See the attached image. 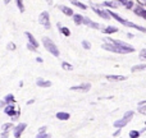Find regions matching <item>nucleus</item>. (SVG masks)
I'll return each instance as SVG.
<instances>
[{"label": "nucleus", "mask_w": 146, "mask_h": 138, "mask_svg": "<svg viewBox=\"0 0 146 138\" xmlns=\"http://www.w3.org/2000/svg\"><path fill=\"white\" fill-rule=\"evenodd\" d=\"M42 42H44V46H45V49L49 51V53H51L54 56H59L58 48H56V45L50 40V38H49V37H44L42 38Z\"/></svg>", "instance_id": "obj_1"}, {"label": "nucleus", "mask_w": 146, "mask_h": 138, "mask_svg": "<svg viewBox=\"0 0 146 138\" xmlns=\"http://www.w3.org/2000/svg\"><path fill=\"white\" fill-rule=\"evenodd\" d=\"M132 116H133V111H127L121 120L114 121V127H117V128H123L124 125H127V124L129 123V120H131Z\"/></svg>", "instance_id": "obj_2"}, {"label": "nucleus", "mask_w": 146, "mask_h": 138, "mask_svg": "<svg viewBox=\"0 0 146 138\" xmlns=\"http://www.w3.org/2000/svg\"><path fill=\"white\" fill-rule=\"evenodd\" d=\"M101 48L104 49V50H108V51H113V53H117V54H127L128 51L127 50H124V49H122V48H119V46H117V45H114V44H110V42H108V44H104Z\"/></svg>", "instance_id": "obj_3"}, {"label": "nucleus", "mask_w": 146, "mask_h": 138, "mask_svg": "<svg viewBox=\"0 0 146 138\" xmlns=\"http://www.w3.org/2000/svg\"><path fill=\"white\" fill-rule=\"evenodd\" d=\"M106 41H108V42H110V44H114V45L119 46V48H122V49H124V50H127L128 53H133V51H135V49L132 48L131 45H128V44L123 42V41H119V40H111V38H106Z\"/></svg>", "instance_id": "obj_4"}, {"label": "nucleus", "mask_w": 146, "mask_h": 138, "mask_svg": "<svg viewBox=\"0 0 146 138\" xmlns=\"http://www.w3.org/2000/svg\"><path fill=\"white\" fill-rule=\"evenodd\" d=\"M4 113L8 114V115L12 116V120H17L18 116H19V109H15L13 105H8L7 108L4 109Z\"/></svg>", "instance_id": "obj_5"}, {"label": "nucleus", "mask_w": 146, "mask_h": 138, "mask_svg": "<svg viewBox=\"0 0 146 138\" xmlns=\"http://www.w3.org/2000/svg\"><path fill=\"white\" fill-rule=\"evenodd\" d=\"M38 23L41 26H44V28L49 30L50 28V20H49V13L48 12H42L38 17Z\"/></svg>", "instance_id": "obj_6"}, {"label": "nucleus", "mask_w": 146, "mask_h": 138, "mask_svg": "<svg viewBox=\"0 0 146 138\" xmlns=\"http://www.w3.org/2000/svg\"><path fill=\"white\" fill-rule=\"evenodd\" d=\"M26 127H27V125H26V123L18 124V125L14 128V137H15V138H21V134H22V132L25 131Z\"/></svg>", "instance_id": "obj_7"}, {"label": "nucleus", "mask_w": 146, "mask_h": 138, "mask_svg": "<svg viewBox=\"0 0 146 138\" xmlns=\"http://www.w3.org/2000/svg\"><path fill=\"white\" fill-rule=\"evenodd\" d=\"M91 88V85L90 83H83V85H80V86H73L71 87L72 91H83V92H86V91H88Z\"/></svg>", "instance_id": "obj_8"}, {"label": "nucleus", "mask_w": 146, "mask_h": 138, "mask_svg": "<svg viewBox=\"0 0 146 138\" xmlns=\"http://www.w3.org/2000/svg\"><path fill=\"white\" fill-rule=\"evenodd\" d=\"M92 10L96 13V14L100 15V17H103L104 19H109V18H110L109 13H108V12H105V10H101V9H99V8H96V7H92Z\"/></svg>", "instance_id": "obj_9"}, {"label": "nucleus", "mask_w": 146, "mask_h": 138, "mask_svg": "<svg viewBox=\"0 0 146 138\" xmlns=\"http://www.w3.org/2000/svg\"><path fill=\"white\" fill-rule=\"evenodd\" d=\"M36 85H37L38 87H50L51 82L50 81H44L42 78H38V79L36 81Z\"/></svg>", "instance_id": "obj_10"}, {"label": "nucleus", "mask_w": 146, "mask_h": 138, "mask_svg": "<svg viewBox=\"0 0 146 138\" xmlns=\"http://www.w3.org/2000/svg\"><path fill=\"white\" fill-rule=\"evenodd\" d=\"M26 36H27V37H28V41H30V45L31 46H33V48H37V46H38V44H37V41H36L35 40V37H33V36H32V33H30V32H26Z\"/></svg>", "instance_id": "obj_11"}, {"label": "nucleus", "mask_w": 146, "mask_h": 138, "mask_svg": "<svg viewBox=\"0 0 146 138\" xmlns=\"http://www.w3.org/2000/svg\"><path fill=\"white\" fill-rule=\"evenodd\" d=\"M135 14H137L139 17H142L146 19V10L142 7H136L135 8Z\"/></svg>", "instance_id": "obj_12"}, {"label": "nucleus", "mask_w": 146, "mask_h": 138, "mask_svg": "<svg viewBox=\"0 0 146 138\" xmlns=\"http://www.w3.org/2000/svg\"><path fill=\"white\" fill-rule=\"evenodd\" d=\"M83 24H86V26H90V27L95 28V30H98V28H100V26H99L98 23L92 22V20H91V19H88V18H86V17H85V19H83Z\"/></svg>", "instance_id": "obj_13"}, {"label": "nucleus", "mask_w": 146, "mask_h": 138, "mask_svg": "<svg viewBox=\"0 0 146 138\" xmlns=\"http://www.w3.org/2000/svg\"><path fill=\"white\" fill-rule=\"evenodd\" d=\"M106 79H109V81H124V79H126V77H124V75L108 74V75H106Z\"/></svg>", "instance_id": "obj_14"}, {"label": "nucleus", "mask_w": 146, "mask_h": 138, "mask_svg": "<svg viewBox=\"0 0 146 138\" xmlns=\"http://www.w3.org/2000/svg\"><path fill=\"white\" fill-rule=\"evenodd\" d=\"M59 9H60L66 15H74L73 14V10L71 9V8L66 7V5H59Z\"/></svg>", "instance_id": "obj_15"}, {"label": "nucleus", "mask_w": 146, "mask_h": 138, "mask_svg": "<svg viewBox=\"0 0 146 138\" xmlns=\"http://www.w3.org/2000/svg\"><path fill=\"white\" fill-rule=\"evenodd\" d=\"M73 19H74L76 24H82L85 17H83V15H81V14H74V15H73Z\"/></svg>", "instance_id": "obj_16"}, {"label": "nucleus", "mask_w": 146, "mask_h": 138, "mask_svg": "<svg viewBox=\"0 0 146 138\" xmlns=\"http://www.w3.org/2000/svg\"><path fill=\"white\" fill-rule=\"evenodd\" d=\"M56 118L60 119V120H68V119H69V114L68 113H58V114H56Z\"/></svg>", "instance_id": "obj_17"}, {"label": "nucleus", "mask_w": 146, "mask_h": 138, "mask_svg": "<svg viewBox=\"0 0 146 138\" xmlns=\"http://www.w3.org/2000/svg\"><path fill=\"white\" fill-rule=\"evenodd\" d=\"M119 3H121L122 5H124L127 9H131V8L133 7V1H129V0H121Z\"/></svg>", "instance_id": "obj_18"}, {"label": "nucleus", "mask_w": 146, "mask_h": 138, "mask_svg": "<svg viewBox=\"0 0 146 138\" xmlns=\"http://www.w3.org/2000/svg\"><path fill=\"white\" fill-rule=\"evenodd\" d=\"M58 28L60 30V32L63 33L64 36H69V35H71V31H69L68 28H66V27H62V26L59 24V23H58Z\"/></svg>", "instance_id": "obj_19"}, {"label": "nucleus", "mask_w": 146, "mask_h": 138, "mask_svg": "<svg viewBox=\"0 0 146 138\" xmlns=\"http://www.w3.org/2000/svg\"><path fill=\"white\" fill-rule=\"evenodd\" d=\"M118 4H121V3L119 1H104V5L110 7V8H117L118 7Z\"/></svg>", "instance_id": "obj_20"}, {"label": "nucleus", "mask_w": 146, "mask_h": 138, "mask_svg": "<svg viewBox=\"0 0 146 138\" xmlns=\"http://www.w3.org/2000/svg\"><path fill=\"white\" fill-rule=\"evenodd\" d=\"M117 31H118V28L110 26V27H106L105 30H104V33H114V32H117Z\"/></svg>", "instance_id": "obj_21"}, {"label": "nucleus", "mask_w": 146, "mask_h": 138, "mask_svg": "<svg viewBox=\"0 0 146 138\" xmlns=\"http://www.w3.org/2000/svg\"><path fill=\"white\" fill-rule=\"evenodd\" d=\"M145 68H146L145 64H140V65H135L131 70H132V72H139V70H144Z\"/></svg>", "instance_id": "obj_22"}, {"label": "nucleus", "mask_w": 146, "mask_h": 138, "mask_svg": "<svg viewBox=\"0 0 146 138\" xmlns=\"http://www.w3.org/2000/svg\"><path fill=\"white\" fill-rule=\"evenodd\" d=\"M5 102L7 104H9V102H15V98H14V96L13 95H7L5 96Z\"/></svg>", "instance_id": "obj_23"}, {"label": "nucleus", "mask_w": 146, "mask_h": 138, "mask_svg": "<svg viewBox=\"0 0 146 138\" xmlns=\"http://www.w3.org/2000/svg\"><path fill=\"white\" fill-rule=\"evenodd\" d=\"M73 5H77L78 8H81V9H87V7H86L83 3H80V1H72Z\"/></svg>", "instance_id": "obj_24"}, {"label": "nucleus", "mask_w": 146, "mask_h": 138, "mask_svg": "<svg viewBox=\"0 0 146 138\" xmlns=\"http://www.w3.org/2000/svg\"><path fill=\"white\" fill-rule=\"evenodd\" d=\"M9 128H12V123H5V124H3V125H1L3 132H7Z\"/></svg>", "instance_id": "obj_25"}, {"label": "nucleus", "mask_w": 146, "mask_h": 138, "mask_svg": "<svg viewBox=\"0 0 146 138\" xmlns=\"http://www.w3.org/2000/svg\"><path fill=\"white\" fill-rule=\"evenodd\" d=\"M140 136V132H137V131H131L129 132V137L131 138H139Z\"/></svg>", "instance_id": "obj_26"}, {"label": "nucleus", "mask_w": 146, "mask_h": 138, "mask_svg": "<svg viewBox=\"0 0 146 138\" xmlns=\"http://www.w3.org/2000/svg\"><path fill=\"white\" fill-rule=\"evenodd\" d=\"M62 67H63V69H66V70H72V69H73V67L71 65V64L66 63V61H64V63L62 64Z\"/></svg>", "instance_id": "obj_27"}, {"label": "nucleus", "mask_w": 146, "mask_h": 138, "mask_svg": "<svg viewBox=\"0 0 146 138\" xmlns=\"http://www.w3.org/2000/svg\"><path fill=\"white\" fill-rule=\"evenodd\" d=\"M17 5H18V8H19L21 12H25V8H23V3L21 1V0H17Z\"/></svg>", "instance_id": "obj_28"}, {"label": "nucleus", "mask_w": 146, "mask_h": 138, "mask_svg": "<svg viewBox=\"0 0 146 138\" xmlns=\"http://www.w3.org/2000/svg\"><path fill=\"white\" fill-rule=\"evenodd\" d=\"M139 113H140V114H144V115H146V106H140Z\"/></svg>", "instance_id": "obj_29"}, {"label": "nucleus", "mask_w": 146, "mask_h": 138, "mask_svg": "<svg viewBox=\"0 0 146 138\" xmlns=\"http://www.w3.org/2000/svg\"><path fill=\"white\" fill-rule=\"evenodd\" d=\"M140 58H141V59H146V49H144V50L140 51Z\"/></svg>", "instance_id": "obj_30"}, {"label": "nucleus", "mask_w": 146, "mask_h": 138, "mask_svg": "<svg viewBox=\"0 0 146 138\" xmlns=\"http://www.w3.org/2000/svg\"><path fill=\"white\" fill-rule=\"evenodd\" d=\"M82 46H83L85 49H90V48H91V45L87 42V41H82Z\"/></svg>", "instance_id": "obj_31"}, {"label": "nucleus", "mask_w": 146, "mask_h": 138, "mask_svg": "<svg viewBox=\"0 0 146 138\" xmlns=\"http://www.w3.org/2000/svg\"><path fill=\"white\" fill-rule=\"evenodd\" d=\"M8 49H9V50H15V45H14V44H13V42H9V44H8Z\"/></svg>", "instance_id": "obj_32"}, {"label": "nucleus", "mask_w": 146, "mask_h": 138, "mask_svg": "<svg viewBox=\"0 0 146 138\" xmlns=\"http://www.w3.org/2000/svg\"><path fill=\"white\" fill-rule=\"evenodd\" d=\"M36 138H50V136L46 133H42V134H37V137Z\"/></svg>", "instance_id": "obj_33"}, {"label": "nucleus", "mask_w": 146, "mask_h": 138, "mask_svg": "<svg viewBox=\"0 0 146 138\" xmlns=\"http://www.w3.org/2000/svg\"><path fill=\"white\" fill-rule=\"evenodd\" d=\"M45 131H46V127H41V128H40V132H38V134L45 133Z\"/></svg>", "instance_id": "obj_34"}, {"label": "nucleus", "mask_w": 146, "mask_h": 138, "mask_svg": "<svg viewBox=\"0 0 146 138\" xmlns=\"http://www.w3.org/2000/svg\"><path fill=\"white\" fill-rule=\"evenodd\" d=\"M139 4L140 5H146V0H139Z\"/></svg>", "instance_id": "obj_35"}, {"label": "nucleus", "mask_w": 146, "mask_h": 138, "mask_svg": "<svg viewBox=\"0 0 146 138\" xmlns=\"http://www.w3.org/2000/svg\"><path fill=\"white\" fill-rule=\"evenodd\" d=\"M1 138H8V133H7V132H3V133H1Z\"/></svg>", "instance_id": "obj_36"}, {"label": "nucleus", "mask_w": 146, "mask_h": 138, "mask_svg": "<svg viewBox=\"0 0 146 138\" xmlns=\"http://www.w3.org/2000/svg\"><path fill=\"white\" fill-rule=\"evenodd\" d=\"M119 133H121V129H118V131H117V132H114V134H113V136L115 137V136H118Z\"/></svg>", "instance_id": "obj_37"}, {"label": "nucleus", "mask_w": 146, "mask_h": 138, "mask_svg": "<svg viewBox=\"0 0 146 138\" xmlns=\"http://www.w3.org/2000/svg\"><path fill=\"white\" fill-rule=\"evenodd\" d=\"M36 60H37L38 63H42V59H41V58H37V59H36Z\"/></svg>", "instance_id": "obj_38"}]
</instances>
